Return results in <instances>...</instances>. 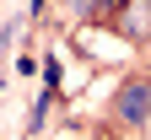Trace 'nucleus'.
<instances>
[{
    "label": "nucleus",
    "instance_id": "nucleus-1",
    "mask_svg": "<svg viewBox=\"0 0 151 140\" xmlns=\"http://www.w3.org/2000/svg\"><path fill=\"white\" fill-rule=\"evenodd\" d=\"M119 118L124 124H146L151 118V81H124L119 86Z\"/></svg>",
    "mask_w": 151,
    "mask_h": 140
},
{
    "label": "nucleus",
    "instance_id": "nucleus-3",
    "mask_svg": "<svg viewBox=\"0 0 151 140\" xmlns=\"http://www.w3.org/2000/svg\"><path fill=\"white\" fill-rule=\"evenodd\" d=\"M54 86H60V59H49V65H43V92H54Z\"/></svg>",
    "mask_w": 151,
    "mask_h": 140
},
{
    "label": "nucleus",
    "instance_id": "nucleus-2",
    "mask_svg": "<svg viewBox=\"0 0 151 140\" xmlns=\"http://www.w3.org/2000/svg\"><path fill=\"white\" fill-rule=\"evenodd\" d=\"M119 32H129V38H151V0H129V6L119 11Z\"/></svg>",
    "mask_w": 151,
    "mask_h": 140
}]
</instances>
